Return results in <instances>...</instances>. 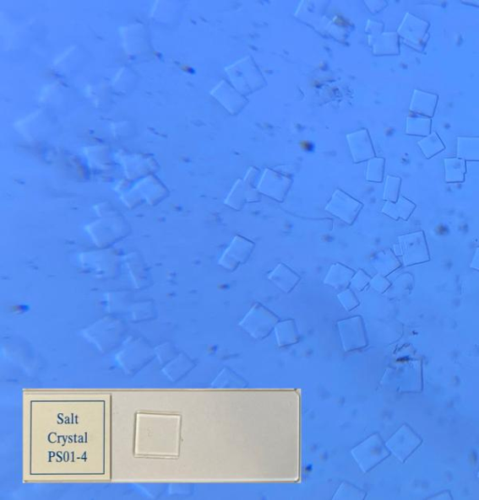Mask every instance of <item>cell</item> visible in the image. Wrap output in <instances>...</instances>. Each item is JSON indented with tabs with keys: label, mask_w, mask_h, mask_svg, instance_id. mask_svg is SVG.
I'll list each match as a JSON object with an SVG mask.
<instances>
[{
	"label": "cell",
	"mask_w": 479,
	"mask_h": 500,
	"mask_svg": "<svg viewBox=\"0 0 479 500\" xmlns=\"http://www.w3.org/2000/svg\"><path fill=\"white\" fill-rule=\"evenodd\" d=\"M278 322V318L269 310L257 304L241 323V326L256 339H264L271 333Z\"/></svg>",
	"instance_id": "2"
},
{
	"label": "cell",
	"mask_w": 479,
	"mask_h": 500,
	"mask_svg": "<svg viewBox=\"0 0 479 500\" xmlns=\"http://www.w3.org/2000/svg\"><path fill=\"white\" fill-rule=\"evenodd\" d=\"M343 348L347 352L366 346L365 334L362 321L359 317L344 320L339 323Z\"/></svg>",
	"instance_id": "4"
},
{
	"label": "cell",
	"mask_w": 479,
	"mask_h": 500,
	"mask_svg": "<svg viewBox=\"0 0 479 500\" xmlns=\"http://www.w3.org/2000/svg\"><path fill=\"white\" fill-rule=\"evenodd\" d=\"M477 477L479 478V469H478V472H477Z\"/></svg>",
	"instance_id": "9"
},
{
	"label": "cell",
	"mask_w": 479,
	"mask_h": 500,
	"mask_svg": "<svg viewBox=\"0 0 479 500\" xmlns=\"http://www.w3.org/2000/svg\"><path fill=\"white\" fill-rule=\"evenodd\" d=\"M276 332L280 346L290 345L295 343L298 340L296 329L292 321H285L282 324H278Z\"/></svg>",
	"instance_id": "6"
},
{
	"label": "cell",
	"mask_w": 479,
	"mask_h": 500,
	"mask_svg": "<svg viewBox=\"0 0 479 500\" xmlns=\"http://www.w3.org/2000/svg\"><path fill=\"white\" fill-rule=\"evenodd\" d=\"M339 297H340V300L342 301V305L348 311L352 310L359 305V302L357 300V298L354 296L353 293L350 291L343 292Z\"/></svg>",
	"instance_id": "8"
},
{
	"label": "cell",
	"mask_w": 479,
	"mask_h": 500,
	"mask_svg": "<svg viewBox=\"0 0 479 500\" xmlns=\"http://www.w3.org/2000/svg\"><path fill=\"white\" fill-rule=\"evenodd\" d=\"M366 493L355 486L352 483L343 482L337 489L336 493L333 495V499H353L359 500L365 498Z\"/></svg>",
	"instance_id": "5"
},
{
	"label": "cell",
	"mask_w": 479,
	"mask_h": 500,
	"mask_svg": "<svg viewBox=\"0 0 479 500\" xmlns=\"http://www.w3.org/2000/svg\"><path fill=\"white\" fill-rule=\"evenodd\" d=\"M223 374L225 375L224 378H222L223 387L243 388L247 385V382L236 372H234L233 370H224Z\"/></svg>",
	"instance_id": "7"
},
{
	"label": "cell",
	"mask_w": 479,
	"mask_h": 500,
	"mask_svg": "<svg viewBox=\"0 0 479 500\" xmlns=\"http://www.w3.org/2000/svg\"><path fill=\"white\" fill-rule=\"evenodd\" d=\"M422 440L418 435L407 425H403L394 433L390 438L386 441V445L391 454H393L401 462H405L415 451Z\"/></svg>",
	"instance_id": "3"
},
{
	"label": "cell",
	"mask_w": 479,
	"mask_h": 500,
	"mask_svg": "<svg viewBox=\"0 0 479 500\" xmlns=\"http://www.w3.org/2000/svg\"><path fill=\"white\" fill-rule=\"evenodd\" d=\"M386 442L376 433L358 444L351 451V455L363 473L371 471L390 455Z\"/></svg>",
	"instance_id": "1"
}]
</instances>
